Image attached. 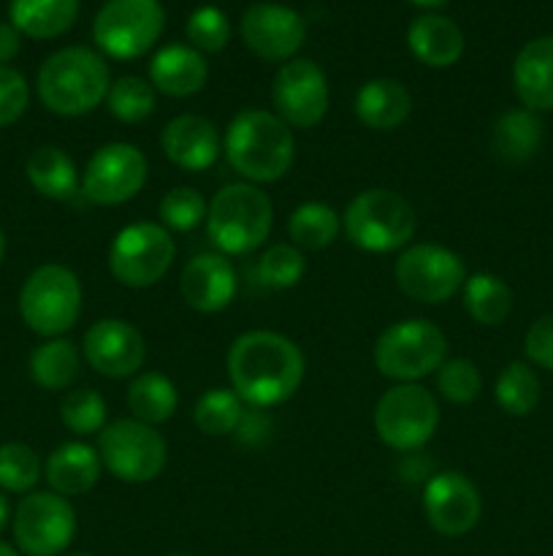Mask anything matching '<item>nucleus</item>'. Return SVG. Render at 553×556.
<instances>
[{
	"instance_id": "nucleus-21",
	"label": "nucleus",
	"mask_w": 553,
	"mask_h": 556,
	"mask_svg": "<svg viewBox=\"0 0 553 556\" xmlns=\"http://www.w3.org/2000/svg\"><path fill=\"white\" fill-rule=\"evenodd\" d=\"M209 79V63L190 43H168L150 63V85L168 98H190Z\"/></svg>"
},
{
	"instance_id": "nucleus-11",
	"label": "nucleus",
	"mask_w": 553,
	"mask_h": 556,
	"mask_svg": "<svg viewBox=\"0 0 553 556\" xmlns=\"http://www.w3.org/2000/svg\"><path fill=\"white\" fill-rule=\"evenodd\" d=\"M163 27L160 0H106L92 22V38L106 58L139 60L160 41Z\"/></svg>"
},
{
	"instance_id": "nucleus-18",
	"label": "nucleus",
	"mask_w": 553,
	"mask_h": 556,
	"mask_svg": "<svg viewBox=\"0 0 553 556\" xmlns=\"http://www.w3.org/2000/svg\"><path fill=\"white\" fill-rule=\"evenodd\" d=\"M81 356L103 378H136L146 362V342L128 320L103 318L87 329Z\"/></svg>"
},
{
	"instance_id": "nucleus-23",
	"label": "nucleus",
	"mask_w": 553,
	"mask_h": 556,
	"mask_svg": "<svg viewBox=\"0 0 553 556\" xmlns=\"http://www.w3.org/2000/svg\"><path fill=\"white\" fill-rule=\"evenodd\" d=\"M513 87L524 109L553 112V36L535 38L515 54Z\"/></svg>"
},
{
	"instance_id": "nucleus-5",
	"label": "nucleus",
	"mask_w": 553,
	"mask_h": 556,
	"mask_svg": "<svg viewBox=\"0 0 553 556\" xmlns=\"http://www.w3.org/2000/svg\"><path fill=\"white\" fill-rule=\"evenodd\" d=\"M345 237L363 253H396L415 237V206L388 188H369L347 204L342 215Z\"/></svg>"
},
{
	"instance_id": "nucleus-17",
	"label": "nucleus",
	"mask_w": 553,
	"mask_h": 556,
	"mask_svg": "<svg viewBox=\"0 0 553 556\" xmlns=\"http://www.w3.org/2000/svg\"><path fill=\"white\" fill-rule=\"evenodd\" d=\"M239 33L244 47L260 60L287 63L307 41V22L291 5L255 3L244 11Z\"/></svg>"
},
{
	"instance_id": "nucleus-33",
	"label": "nucleus",
	"mask_w": 553,
	"mask_h": 556,
	"mask_svg": "<svg viewBox=\"0 0 553 556\" xmlns=\"http://www.w3.org/2000/svg\"><path fill=\"white\" fill-rule=\"evenodd\" d=\"M540 378H537V372L529 364L510 362L499 372L497 386H493V396H497V405L507 416L524 418L529 413H535L537 405H540Z\"/></svg>"
},
{
	"instance_id": "nucleus-19",
	"label": "nucleus",
	"mask_w": 553,
	"mask_h": 556,
	"mask_svg": "<svg viewBox=\"0 0 553 556\" xmlns=\"http://www.w3.org/2000/svg\"><path fill=\"white\" fill-rule=\"evenodd\" d=\"M236 269L222 253H201L184 264L179 277V291L184 304L195 313H222L236 296Z\"/></svg>"
},
{
	"instance_id": "nucleus-12",
	"label": "nucleus",
	"mask_w": 553,
	"mask_h": 556,
	"mask_svg": "<svg viewBox=\"0 0 553 556\" xmlns=\"http://www.w3.org/2000/svg\"><path fill=\"white\" fill-rule=\"evenodd\" d=\"M399 291L417 304H445L464 288L466 264L437 242L407 244L394 264Z\"/></svg>"
},
{
	"instance_id": "nucleus-30",
	"label": "nucleus",
	"mask_w": 553,
	"mask_h": 556,
	"mask_svg": "<svg viewBox=\"0 0 553 556\" xmlns=\"http://www.w3.org/2000/svg\"><path fill=\"white\" fill-rule=\"evenodd\" d=\"M491 147L504 163H526L542 147V119L529 109H510L493 123Z\"/></svg>"
},
{
	"instance_id": "nucleus-36",
	"label": "nucleus",
	"mask_w": 553,
	"mask_h": 556,
	"mask_svg": "<svg viewBox=\"0 0 553 556\" xmlns=\"http://www.w3.org/2000/svg\"><path fill=\"white\" fill-rule=\"evenodd\" d=\"M43 476V465L27 443L11 440L0 445V492L30 494Z\"/></svg>"
},
{
	"instance_id": "nucleus-22",
	"label": "nucleus",
	"mask_w": 553,
	"mask_h": 556,
	"mask_svg": "<svg viewBox=\"0 0 553 556\" xmlns=\"http://www.w3.org/2000/svg\"><path fill=\"white\" fill-rule=\"evenodd\" d=\"M352 112L363 128L390 134L410 119L412 96L401 81L380 76V79H369L358 87Z\"/></svg>"
},
{
	"instance_id": "nucleus-6",
	"label": "nucleus",
	"mask_w": 553,
	"mask_h": 556,
	"mask_svg": "<svg viewBox=\"0 0 553 556\" xmlns=\"http://www.w3.org/2000/svg\"><path fill=\"white\" fill-rule=\"evenodd\" d=\"M20 318L33 334L43 340L65 337L81 318L85 288L74 269L63 264H43L30 271L20 291Z\"/></svg>"
},
{
	"instance_id": "nucleus-31",
	"label": "nucleus",
	"mask_w": 553,
	"mask_h": 556,
	"mask_svg": "<svg viewBox=\"0 0 553 556\" xmlns=\"http://www.w3.org/2000/svg\"><path fill=\"white\" fill-rule=\"evenodd\" d=\"M342 233V217L325 201H304L287 217V237L301 253L331 248Z\"/></svg>"
},
{
	"instance_id": "nucleus-29",
	"label": "nucleus",
	"mask_w": 553,
	"mask_h": 556,
	"mask_svg": "<svg viewBox=\"0 0 553 556\" xmlns=\"http://www.w3.org/2000/svg\"><path fill=\"white\" fill-rule=\"evenodd\" d=\"M179 407V391L173 380L163 372H139L128 386L130 418L144 421L150 427L171 421Z\"/></svg>"
},
{
	"instance_id": "nucleus-42",
	"label": "nucleus",
	"mask_w": 553,
	"mask_h": 556,
	"mask_svg": "<svg viewBox=\"0 0 553 556\" xmlns=\"http://www.w3.org/2000/svg\"><path fill=\"white\" fill-rule=\"evenodd\" d=\"M30 106V87L11 65H0V128H9Z\"/></svg>"
},
{
	"instance_id": "nucleus-49",
	"label": "nucleus",
	"mask_w": 553,
	"mask_h": 556,
	"mask_svg": "<svg viewBox=\"0 0 553 556\" xmlns=\"http://www.w3.org/2000/svg\"><path fill=\"white\" fill-rule=\"evenodd\" d=\"M63 556H92V554H85V552H74V554H63Z\"/></svg>"
},
{
	"instance_id": "nucleus-27",
	"label": "nucleus",
	"mask_w": 553,
	"mask_h": 556,
	"mask_svg": "<svg viewBox=\"0 0 553 556\" xmlns=\"http://www.w3.org/2000/svg\"><path fill=\"white\" fill-rule=\"evenodd\" d=\"M79 20V0H9V22L27 38L49 41Z\"/></svg>"
},
{
	"instance_id": "nucleus-3",
	"label": "nucleus",
	"mask_w": 553,
	"mask_h": 556,
	"mask_svg": "<svg viewBox=\"0 0 553 556\" xmlns=\"http://www.w3.org/2000/svg\"><path fill=\"white\" fill-rule=\"evenodd\" d=\"M38 98L57 117H85L108 96L112 74L90 47H65L49 54L36 76Z\"/></svg>"
},
{
	"instance_id": "nucleus-14",
	"label": "nucleus",
	"mask_w": 553,
	"mask_h": 556,
	"mask_svg": "<svg viewBox=\"0 0 553 556\" xmlns=\"http://www.w3.org/2000/svg\"><path fill=\"white\" fill-rule=\"evenodd\" d=\"M150 179L146 155L130 141H112L92 152L81 174V193L98 206H119L133 201Z\"/></svg>"
},
{
	"instance_id": "nucleus-1",
	"label": "nucleus",
	"mask_w": 553,
	"mask_h": 556,
	"mask_svg": "<svg viewBox=\"0 0 553 556\" xmlns=\"http://www.w3.org/2000/svg\"><path fill=\"white\" fill-rule=\"evenodd\" d=\"M228 383L249 407L285 405L298 394L307 375L304 353L291 337L269 329H253L231 342L226 356Z\"/></svg>"
},
{
	"instance_id": "nucleus-35",
	"label": "nucleus",
	"mask_w": 553,
	"mask_h": 556,
	"mask_svg": "<svg viewBox=\"0 0 553 556\" xmlns=\"http://www.w3.org/2000/svg\"><path fill=\"white\" fill-rule=\"evenodd\" d=\"M106 106L117 123H144V119L155 112L157 92L155 87L150 85V79H141V76H119V79L112 81V87H108Z\"/></svg>"
},
{
	"instance_id": "nucleus-44",
	"label": "nucleus",
	"mask_w": 553,
	"mask_h": 556,
	"mask_svg": "<svg viewBox=\"0 0 553 556\" xmlns=\"http://www.w3.org/2000/svg\"><path fill=\"white\" fill-rule=\"evenodd\" d=\"M22 33L11 22H0V65H9L20 54Z\"/></svg>"
},
{
	"instance_id": "nucleus-46",
	"label": "nucleus",
	"mask_w": 553,
	"mask_h": 556,
	"mask_svg": "<svg viewBox=\"0 0 553 556\" xmlns=\"http://www.w3.org/2000/svg\"><path fill=\"white\" fill-rule=\"evenodd\" d=\"M410 3L421 5V9H439V5H445L448 0H410Z\"/></svg>"
},
{
	"instance_id": "nucleus-24",
	"label": "nucleus",
	"mask_w": 553,
	"mask_h": 556,
	"mask_svg": "<svg viewBox=\"0 0 553 556\" xmlns=\"http://www.w3.org/2000/svg\"><path fill=\"white\" fill-rule=\"evenodd\" d=\"M103 472V462L98 456V448L79 443H63L49 454L43 465V478L49 483V492L60 497H81L98 483Z\"/></svg>"
},
{
	"instance_id": "nucleus-2",
	"label": "nucleus",
	"mask_w": 553,
	"mask_h": 556,
	"mask_svg": "<svg viewBox=\"0 0 553 556\" xmlns=\"http://www.w3.org/2000/svg\"><path fill=\"white\" fill-rule=\"evenodd\" d=\"M222 152L244 182L269 185L291 172L296 161V136L274 112L242 109L228 123Z\"/></svg>"
},
{
	"instance_id": "nucleus-26",
	"label": "nucleus",
	"mask_w": 553,
	"mask_h": 556,
	"mask_svg": "<svg viewBox=\"0 0 553 556\" xmlns=\"http://www.w3.org/2000/svg\"><path fill=\"white\" fill-rule=\"evenodd\" d=\"M27 182L49 201H68L79 193L81 177L74 157L54 144H41L27 155Z\"/></svg>"
},
{
	"instance_id": "nucleus-38",
	"label": "nucleus",
	"mask_w": 553,
	"mask_h": 556,
	"mask_svg": "<svg viewBox=\"0 0 553 556\" xmlns=\"http://www.w3.org/2000/svg\"><path fill=\"white\" fill-rule=\"evenodd\" d=\"M206 212H209V204L201 195V190L190 188V185L171 188L163 195L160 204H157L160 226L177 233H188L193 228H198L206 220Z\"/></svg>"
},
{
	"instance_id": "nucleus-32",
	"label": "nucleus",
	"mask_w": 553,
	"mask_h": 556,
	"mask_svg": "<svg viewBox=\"0 0 553 556\" xmlns=\"http://www.w3.org/2000/svg\"><path fill=\"white\" fill-rule=\"evenodd\" d=\"M464 309L477 326H499L513 313V288L491 271H475L461 288Z\"/></svg>"
},
{
	"instance_id": "nucleus-45",
	"label": "nucleus",
	"mask_w": 553,
	"mask_h": 556,
	"mask_svg": "<svg viewBox=\"0 0 553 556\" xmlns=\"http://www.w3.org/2000/svg\"><path fill=\"white\" fill-rule=\"evenodd\" d=\"M11 519H14V514H11V503L9 497H5V492H0V532L11 525Z\"/></svg>"
},
{
	"instance_id": "nucleus-15",
	"label": "nucleus",
	"mask_w": 553,
	"mask_h": 556,
	"mask_svg": "<svg viewBox=\"0 0 553 556\" xmlns=\"http://www.w3.org/2000/svg\"><path fill=\"white\" fill-rule=\"evenodd\" d=\"M271 103H274L276 117L291 128H314L323 123L331 106V87L325 71L314 60H287L271 81Z\"/></svg>"
},
{
	"instance_id": "nucleus-13",
	"label": "nucleus",
	"mask_w": 553,
	"mask_h": 556,
	"mask_svg": "<svg viewBox=\"0 0 553 556\" xmlns=\"http://www.w3.org/2000/svg\"><path fill=\"white\" fill-rule=\"evenodd\" d=\"M79 521L68 497L54 492H30L20 500L11 532L22 556H63L74 543Z\"/></svg>"
},
{
	"instance_id": "nucleus-28",
	"label": "nucleus",
	"mask_w": 553,
	"mask_h": 556,
	"mask_svg": "<svg viewBox=\"0 0 553 556\" xmlns=\"http://www.w3.org/2000/svg\"><path fill=\"white\" fill-rule=\"evenodd\" d=\"M33 383L41 386L43 391H63L76 383L81 372V353L65 337L43 340L41 345L33 348L30 362H27Z\"/></svg>"
},
{
	"instance_id": "nucleus-7",
	"label": "nucleus",
	"mask_w": 553,
	"mask_h": 556,
	"mask_svg": "<svg viewBox=\"0 0 553 556\" xmlns=\"http://www.w3.org/2000/svg\"><path fill=\"white\" fill-rule=\"evenodd\" d=\"M448 358V337L426 318L396 320L374 342V367L394 383H417Z\"/></svg>"
},
{
	"instance_id": "nucleus-43",
	"label": "nucleus",
	"mask_w": 553,
	"mask_h": 556,
	"mask_svg": "<svg viewBox=\"0 0 553 556\" xmlns=\"http://www.w3.org/2000/svg\"><path fill=\"white\" fill-rule=\"evenodd\" d=\"M524 351L535 367L553 372V313L542 315L529 326L524 337Z\"/></svg>"
},
{
	"instance_id": "nucleus-47",
	"label": "nucleus",
	"mask_w": 553,
	"mask_h": 556,
	"mask_svg": "<svg viewBox=\"0 0 553 556\" xmlns=\"http://www.w3.org/2000/svg\"><path fill=\"white\" fill-rule=\"evenodd\" d=\"M0 556H22V554H20V548H16V546H11V543L0 541Z\"/></svg>"
},
{
	"instance_id": "nucleus-50",
	"label": "nucleus",
	"mask_w": 553,
	"mask_h": 556,
	"mask_svg": "<svg viewBox=\"0 0 553 556\" xmlns=\"http://www.w3.org/2000/svg\"><path fill=\"white\" fill-rule=\"evenodd\" d=\"M168 556H190V554H168Z\"/></svg>"
},
{
	"instance_id": "nucleus-4",
	"label": "nucleus",
	"mask_w": 553,
	"mask_h": 556,
	"mask_svg": "<svg viewBox=\"0 0 553 556\" xmlns=\"http://www.w3.org/2000/svg\"><path fill=\"white\" fill-rule=\"evenodd\" d=\"M274 226L271 199L253 182L222 185L206 212V231L222 255H249L263 248Z\"/></svg>"
},
{
	"instance_id": "nucleus-9",
	"label": "nucleus",
	"mask_w": 553,
	"mask_h": 556,
	"mask_svg": "<svg viewBox=\"0 0 553 556\" xmlns=\"http://www.w3.org/2000/svg\"><path fill=\"white\" fill-rule=\"evenodd\" d=\"M103 470L123 483H150L168 465V443L155 427L136 418H119L98 434Z\"/></svg>"
},
{
	"instance_id": "nucleus-39",
	"label": "nucleus",
	"mask_w": 553,
	"mask_h": 556,
	"mask_svg": "<svg viewBox=\"0 0 553 556\" xmlns=\"http://www.w3.org/2000/svg\"><path fill=\"white\" fill-rule=\"evenodd\" d=\"M304 271H307V258L291 242L271 244L258 258V280L266 288H274V291L296 288L304 280Z\"/></svg>"
},
{
	"instance_id": "nucleus-20",
	"label": "nucleus",
	"mask_w": 553,
	"mask_h": 556,
	"mask_svg": "<svg viewBox=\"0 0 553 556\" xmlns=\"http://www.w3.org/2000/svg\"><path fill=\"white\" fill-rule=\"evenodd\" d=\"M160 150L182 172H206L222 152L217 125L201 114H179L168 119L160 134Z\"/></svg>"
},
{
	"instance_id": "nucleus-40",
	"label": "nucleus",
	"mask_w": 553,
	"mask_h": 556,
	"mask_svg": "<svg viewBox=\"0 0 553 556\" xmlns=\"http://www.w3.org/2000/svg\"><path fill=\"white\" fill-rule=\"evenodd\" d=\"M437 391L450 405H472L483 391V375L470 358H445L437 369Z\"/></svg>"
},
{
	"instance_id": "nucleus-8",
	"label": "nucleus",
	"mask_w": 553,
	"mask_h": 556,
	"mask_svg": "<svg viewBox=\"0 0 553 556\" xmlns=\"http://www.w3.org/2000/svg\"><path fill=\"white\" fill-rule=\"evenodd\" d=\"M439 402L426 386L396 383L374 405L380 443L399 454H415L437 434Z\"/></svg>"
},
{
	"instance_id": "nucleus-25",
	"label": "nucleus",
	"mask_w": 553,
	"mask_h": 556,
	"mask_svg": "<svg viewBox=\"0 0 553 556\" xmlns=\"http://www.w3.org/2000/svg\"><path fill=\"white\" fill-rule=\"evenodd\" d=\"M407 47L428 68H450L464 54V33L450 16L421 14L407 27Z\"/></svg>"
},
{
	"instance_id": "nucleus-41",
	"label": "nucleus",
	"mask_w": 553,
	"mask_h": 556,
	"mask_svg": "<svg viewBox=\"0 0 553 556\" xmlns=\"http://www.w3.org/2000/svg\"><path fill=\"white\" fill-rule=\"evenodd\" d=\"M184 33H188L190 47L198 49L201 54H217L231 41V22L217 5H198L188 16Z\"/></svg>"
},
{
	"instance_id": "nucleus-34",
	"label": "nucleus",
	"mask_w": 553,
	"mask_h": 556,
	"mask_svg": "<svg viewBox=\"0 0 553 556\" xmlns=\"http://www.w3.org/2000/svg\"><path fill=\"white\" fill-rule=\"evenodd\" d=\"M244 418V402L233 389H209L198 396L193 407V421L201 434L228 438L236 434Z\"/></svg>"
},
{
	"instance_id": "nucleus-16",
	"label": "nucleus",
	"mask_w": 553,
	"mask_h": 556,
	"mask_svg": "<svg viewBox=\"0 0 553 556\" xmlns=\"http://www.w3.org/2000/svg\"><path fill=\"white\" fill-rule=\"evenodd\" d=\"M421 503L432 530L445 538L466 535L475 530L483 516L480 492L459 470L434 472L423 486Z\"/></svg>"
},
{
	"instance_id": "nucleus-48",
	"label": "nucleus",
	"mask_w": 553,
	"mask_h": 556,
	"mask_svg": "<svg viewBox=\"0 0 553 556\" xmlns=\"http://www.w3.org/2000/svg\"><path fill=\"white\" fill-rule=\"evenodd\" d=\"M3 258H5V233L3 228H0V264H3Z\"/></svg>"
},
{
	"instance_id": "nucleus-37",
	"label": "nucleus",
	"mask_w": 553,
	"mask_h": 556,
	"mask_svg": "<svg viewBox=\"0 0 553 556\" xmlns=\"http://www.w3.org/2000/svg\"><path fill=\"white\" fill-rule=\"evenodd\" d=\"M108 405L95 389H70L60 402V421L76 438L101 434L106 427Z\"/></svg>"
},
{
	"instance_id": "nucleus-10",
	"label": "nucleus",
	"mask_w": 553,
	"mask_h": 556,
	"mask_svg": "<svg viewBox=\"0 0 553 556\" xmlns=\"http://www.w3.org/2000/svg\"><path fill=\"white\" fill-rule=\"evenodd\" d=\"M173 258H177V244L168 228L160 223L139 220L119 228L117 237L108 248V271L114 280L125 288H152L168 275Z\"/></svg>"
}]
</instances>
